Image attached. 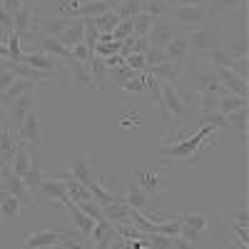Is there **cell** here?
<instances>
[{
    "label": "cell",
    "mask_w": 249,
    "mask_h": 249,
    "mask_svg": "<svg viewBox=\"0 0 249 249\" xmlns=\"http://www.w3.org/2000/svg\"><path fill=\"white\" fill-rule=\"evenodd\" d=\"M214 127H202L197 132H184L182 127H177V132L164 135L162 144H160V160L164 164H179V167H195V164L202 160L204 152H210L212 147H217L214 137Z\"/></svg>",
    "instance_id": "1"
},
{
    "label": "cell",
    "mask_w": 249,
    "mask_h": 249,
    "mask_svg": "<svg viewBox=\"0 0 249 249\" xmlns=\"http://www.w3.org/2000/svg\"><path fill=\"white\" fill-rule=\"evenodd\" d=\"M160 110L167 122H182L190 112V97H187L172 82H160Z\"/></svg>",
    "instance_id": "2"
},
{
    "label": "cell",
    "mask_w": 249,
    "mask_h": 249,
    "mask_svg": "<svg viewBox=\"0 0 249 249\" xmlns=\"http://www.w3.org/2000/svg\"><path fill=\"white\" fill-rule=\"evenodd\" d=\"M184 37H187V43H190V50H195L197 55H204V53H210V50H214V48H219V45H222V40H219V30H217V25H214L212 15L207 18L199 28L187 30V33H184Z\"/></svg>",
    "instance_id": "3"
},
{
    "label": "cell",
    "mask_w": 249,
    "mask_h": 249,
    "mask_svg": "<svg viewBox=\"0 0 249 249\" xmlns=\"http://www.w3.org/2000/svg\"><path fill=\"white\" fill-rule=\"evenodd\" d=\"M212 13L207 10V5H177L172 13H170V20L179 28V30H192V28H199L207 18Z\"/></svg>",
    "instance_id": "4"
},
{
    "label": "cell",
    "mask_w": 249,
    "mask_h": 249,
    "mask_svg": "<svg viewBox=\"0 0 249 249\" xmlns=\"http://www.w3.org/2000/svg\"><path fill=\"white\" fill-rule=\"evenodd\" d=\"M15 132H18V140L23 144H28V147H33V150H40V144H43V122H40L37 107L30 110L23 117V122L15 127Z\"/></svg>",
    "instance_id": "5"
},
{
    "label": "cell",
    "mask_w": 249,
    "mask_h": 249,
    "mask_svg": "<svg viewBox=\"0 0 249 249\" xmlns=\"http://www.w3.org/2000/svg\"><path fill=\"white\" fill-rule=\"evenodd\" d=\"M0 190H5L8 195H13L15 199H20V204L23 207H33V192L28 190V184L23 182V177H18L10 167L3 170V175H0Z\"/></svg>",
    "instance_id": "6"
},
{
    "label": "cell",
    "mask_w": 249,
    "mask_h": 249,
    "mask_svg": "<svg viewBox=\"0 0 249 249\" xmlns=\"http://www.w3.org/2000/svg\"><path fill=\"white\" fill-rule=\"evenodd\" d=\"M35 0H23L20 8L13 13V33L18 37H35Z\"/></svg>",
    "instance_id": "7"
},
{
    "label": "cell",
    "mask_w": 249,
    "mask_h": 249,
    "mask_svg": "<svg viewBox=\"0 0 249 249\" xmlns=\"http://www.w3.org/2000/svg\"><path fill=\"white\" fill-rule=\"evenodd\" d=\"M75 237V232L70 230H45V232H35V234H28L25 237V249H48V247H60L65 239Z\"/></svg>",
    "instance_id": "8"
},
{
    "label": "cell",
    "mask_w": 249,
    "mask_h": 249,
    "mask_svg": "<svg viewBox=\"0 0 249 249\" xmlns=\"http://www.w3.org/2000/svg\"><path fill=\"white\" fill-rule=\"evenodd\" d=\"M37 107V100H35V90H28L23 92L20 97H15L10 105L5 107V115H8V124H13V127H18L20 122H23V117Z\"/></svg>",
    "instance_id": "9"
},
{
    "label": "cell",
    "mask_w": 249,
    "mask_h": 249,
    "mask_svg": "<svg viewBox=\"0 0 249 249\" xmlns=\"http://www.w3.org/2000/svg\"><path fill=\"white\" fill-rule=\"evenodd\" d=\"M212 72L217 75V80L222 82L224 92H232V95H239V97H247L249 95V85H247V77H239L237 72H232L230 68H222V65H210Z\"/></svg>",
    "instance_id": "10"
},
{
    "label": "cell",
    "mask_w": 249,
    "mask_h": 249,
    "mask_svg": "<svg viewBox=\"0 0 249 249\" xmlns=\"http://www.w3.org/2000/svg\"><path fill=\"white\" fill-rule=\"evenodd\" d=\"M179 33H184V30H179L167 15H162V18H157L155 28L147 33V43L155 45V48H164V45H167L170 40H172L175 35H179Z\"/></svg>",
    "instance_id": "11"
},
{
    "label": "cell",
    "mask_w": 249,
    "mask_h": 249,
    "mask_svg": "<svg viewBox=\"0 0 249 249\" xmlns=\"http://www.w3.org/2000/svg\"><path fill=\"white\" fill-rule=\"evenodd\" d=\"M179 222H182V227H179V237L182 239H187L190 244H197L199 242V237H202V232L207 230V217L204 214H179Z\"/></svg>",
    "instance_id": "12"
},
{
    "label": "cell",
    "mask_w": 249,
    "mask_h": 249,
    "mask_svg": "<svg viewBox=\"0 0 249 249\" xmlns=\"http://www.w3.org/2000/svg\"><path fill=\"white\" fill-rule=\"evenodd\" d=\"M18 62H23V65H30L33 70H40V72H57L62 68V62L43 50H37V53H23L20 55Z\"/></svg>",
    "instance_id": "13"
},
{
    "label": "cell",
    "mask_w": 249,
    "mask_h": 249,
    "mask_svg": "<svg viewBox=\"0 0 249 249\" xmlns=\"http://www.w3.org/2000/svg\"><path fill=\"white\" fill-rule=\"evenodd\" d=\"M20 144L18 140V132L13 124H0V162H3V167H10V162H13V152L15 147Z\"/></svg>",
    "instance_id": "14"
},
{
    "label": "cell",
    "mask_w": 249,
    "mask_h": 249,
    "mask_svg": "<svg viewBox=\"0 0 249 249\" xmlns=\"http://www.w3.org/2000/svg\"><path fill=\"white\" fill-rule=\"evenodd\" d=\"M37 43H40V50L43 53H48V55H53V57H57L62 65H72V50L70 48H65L60 43V40H55V37H48V35H40L37 37Z\"/></svg>",
    "instance_id": "15"
},
{
    "label": "cell",
    "mask_w": 249,
    "mask_h": 249,
    "mask_svg": "<svg viewBox=\"0 0 249 249\" xmlns=\"http://www.w3.org/2000/svg\"><path fill=\"white\" fill-rule=\"evenodd\" d=\"M35 155H37V150H33V147H28V144L20 142L18 147H15V152H13L10 170H13L18 177H25L28 170H30V164H33V157H35Z\"/></svg>",
    "instance_id": "16"
},
{
    "label": "cell",
    "mask_w": 249,
    "mask_h": 249,
    "mask_svg": "<svg viewBox=\"0 0 249 249\" xmlns=\"http://www.w3.org/2000/svg\"><path fill=\"white\" fill-rule=\"evenodd\" d=\"M182 68H184V62L164 60V62H160V65L150 68L147 72H150L152 77H157L160 82H172V85H177V80H179V75H182Z\"/></svg>",
    "instance_id": "17"
},
{
    "label": "cell",
    "mask_w": 249,
    "mask_h": 249,
    "mask_svg": "<svg viewBox=\"0 0 249 249\" xmlns=\"http://www.w3.org/2000/svg\"><path fill=\"white\" fill-rule=\"evenodd\" d=\"M35 192H40L43 197H48V199H57L60 204H65L70 197H68V190H65V182L62 179H48V177H43V182L37 184V190Z\"/></svg>",
    "instance_id": "18"
},
{
    "label": "cell",
    "mask_w": 249,
    "mask_h": 249,
    "mask_svg": "<svg viewBox=\"0 0 249 249\" xmlns=\"http://www.w3.org/2000/svg\"><path fill=\"white\" fill-rule=\"evenodd\" d=\"M82 37H85V18H72V23L62 30L55 40H60L65 48H72V45H80Z\"/></svg>",
    "instance_id": "19"
},
{
    "label": "cell",
    "mask_w": 249,
    "mask_h": 249,
    "mask_svg": "<svg viewBox=\"0 0 249 249\" xmlns=\"http://www.w3.org/2000/svg\"><path fill=\"white\" fill-rule=\"evenodd\" d=\"M102 214H105V219L115 227H130V207L124 204L122 199L115 202V204H105V207H100Z\"/></svg>",
    "instance_id": "20"
},
{
    "label": "cell",
    "mask_w": 249,
    "mask_h": 249,
    "mask_svg": "<svg viewBox=\"0 0 249 249\" xmlns=\"http://www.w3.org/2000/svg\"><path fill=\"white\" fill-rule=\"evenodd\" d=\"M164 50V57L167 60H172V62H184L187 60V55H190L192 50H190V43H187V37H184V33H179V35H175L167 45L162 48Z\"/></svg>",
    "instance_id": "21"
},
{
    "label": "cell",
    "mask_w": 249,
    "mask_h": 249,
    "mask_svg": "<svg viewBox=\"0 0 249 249\" xmlns=\"http://www.w3.org/2000/svg\"><path fill=\"white\" fill-rule=\"evenodd\" d=\"M70 70H72V82H75L77 90H95L97 88V80H95V75L90 72V68L85 65V62L75 60L70 65Z\"/></svg>",
    "instance_id": "22"
},
{
    "label": "cell",
    "mask_w": 249,
    "mask_h": 249,
    "mask_svg": "<svg viewBox=\"0 0 249 249\" xmlns=\"http://www.w3.org/2000/svg\"><path fill=\"white\" fill-rule=\"evenodd\" d=\"M62 207H68V212H70V217H72L75 227L80 230V234H82V237H90V234H92V230H95V219H92V217H88V214L82 212L72 199H68Z\"/></svg>",
    "instance_id": "23"
},
{
    "label": "cell",
    "mask_w": 249,
    "mask_h": 249,
    "mask_svg": "<svg viewBox=\"0 0 249 249\" xmlns=\"http://www.w3.org/2000/svg\"><path fill=\"white\" fill-rule=\"evenodd\" d=\"M70 175H72L80 184L90 187V184H92V179H95V167H92V164H88L85 155H82V157L70 160Z\"/></svg>",
    "instance_id": "24"
},
{
    "label": "cell",
    "mask_w": 249,
    "mask_h": 249,
    "mask_svg": "<svg viewBox=\"0 0 249 249\" xmlns=\"http://www.w3.org/2000/svg\"><path fill=\"white\" fill-rule=\"evenodd\" d=\"M135 184L140 187V190H144L147 195H155L162 190V177L155 172V170H137L135 172Z\"/></svg>",
    "instance_id": "25"
},
{
    "label": "cell",
    "mask_w": 249,
    "mask_h": 249,
    "mask_svg": "<svg viewBox=\"0 0 249 249\" xmlns=\"http://www.w3.org/2000/svg\"><path fill=\"white\" fill-rule=\"evenodd\" d=\"M122 202L132 207V210H140V212H147V204H150V195L140 190L137 184H130V190L122 195Z\"/></svg>",
    "instance_id": "26"
},
{
    "label": "cell",
    "mask_w": 249,
    "mask_h": 249,
    "mask_svg": "<svg viewBox=\"0 0 249 249\" xmlns=\"http://www.w3.org/2000/svg\"><path fill=\"white\" fill-rule=\"evenodd\" d=\"M197 92H214V95H224L222 82L217 80V75L212 72V68H202L199 70V88Z\"/></svg>",
    "instance_id": "27"
},
{
    "label": "cell",
    "mask_w": 249,
    "mask_h": 249,
    "mask_svg": "<svg viewBox=\"0 0 249 249\" xmlns=\"http://www.w3.org/2000/svg\"><path fill=\"white\" fill-rule=\"evenodd\" d=\"M130 23H132V35H135V37H147V33H150V30L155 28V23H157V18L150 15V13H137V15L130 18Z\"/></svg>",
    "instance_id": "28"
},
{
    "label": "cell",
    "mask_w": 249,
    "mask_h": 249,
    "mask_svg": "<svg viewBox=\"0 0 249 249\" xmlns=\"http://www.w3.org/2000/svg\"><path fill=\"white\" fill-rule=\"evenodd\" d=\"M90 20H92V25L97 28L100 35L112 33V30L120 25V15H117L115 10H107V13H102V15H97V18H90Z\"/></svg>",
    "instance_id": "29"
},
{
    "label": "cell",
    "mask_w": 249,
    "mask_h": 249,
    "mask_svg": "<svg viewBox=\"0 0 249 249\" xmlns=\"http://www.w3.org/2000/svg\"><path fill=\"white\" fill-rule=\"evenodd\" d=\"M242 107H247V97H239V95H232V92H224L219 97V105H217V110L222 115H232Z\"/></svg>",
    "instance_id": "30"
},
{
    "label": "cell",
    "mask_w": 249,
    "mask_h": 249,
    "mask_svg": "<svg viewBox=\"0 0 249 249\" xmlns=\"http://www.w3.org/2000/svg\"><path fill=\"white\" fill-rule=\"evenodd\" d=\"M227 124L242 135V142H247V124H249V107H242L232 115H227Z\"/></svg>",
    "instance_id": "31"
},
{
    "label": "cell",
    "mask_w": 249,
    "mask_h": 249,
    "mask_svg": "<svg viewBox=\"0 0 249 249\" xmlns=\"http://www.w3.org/2000/svg\"><path fill=\"white\" fill-rule=\"evenodd\" d=\"M65 182V190H68V197L72 199V202H90L92 199V195H90V190L85 184H80L75 177H70V179H62Z\"/></svg>",
    "instance_id": "32"
},
{
    "label": "cell",
    "mask_w": 249,
    "mask_h": 249,
    "mask_svg": "<svg viewBox=\"0 0 249 249\" xmlns=\"http://www.w3.org/2000/svg\"><path fill=\"white\" fill-rule=\"evenodd\" d=\"M20 212H23V204H20V199H15L13 195H5L3 204H0V214H3L5 219H18Z\"/></svg>",
    "instance_id": "33"
},
{
    "label": "cell",
    "mask_w": 249,
    "mask_h": 249,
    "mask_svg": "<svg viewBox=\"0 0 249 249\" xmlns=\"http://www.w3.org/2000/svg\"><path fill=\"white\" fill-rule=\"evenodd\" d=\"M23 182L28 184V190H30V192H35V190H37V184L43 182V170H40V160H37V155L33 157V164H30L28 175L23 177Z\"/></svg>",
    "instance_id": "34"
},
{
    "label": "cell",
    "mask_w": 249,
    "mask_h": 249,
    "mask_svg": "<svg viewBox=\"0 0 249 249\" xmlns=\"http://www.w3.org/2000/svg\"><path fill=\"white\" fill-rule=\"evenodd\" d=\"M242 5H247V0H210V3H207V10H210L212 15H217V13L234 10V8H242Z\"/></svg>",
    "instance_id": "35"
},
{
    "label": "cell",
    "mask_w": 249,
    "mask_h": 249,
    "mask_svg": "<svg viewBox=\"0 0 249 249\" xmlns=\"http://www.w3.org/2000/svg\"><path fill=\"white\" fill-rule=\"evenodd\" d=\"M219 97L222 95H214V92H199V110H202V115L214 112L217 105H219Z\"/></svg>",
    "instance_id": "36"
},
{
    "label": "cell",
    "mask_w": 249,
    "mask_h": 249,
    "mask_svg": "<svg viewBox=\"0 0 249 249\" xmlns=\"http://www.w3.org/2000/svg\"><path fill=\"white\" fill-rule=\"evenodd\" d=\"M199 124H207V127H214V130L230 127V124H227V115H222L219 110H214V112H210V115H202Z\"/></svg>",
    "instance_id": "37"
},
{
    "label": "cell",
    "mask_w": 249,
    "mask_h": 249,
    "mask_svg": "<svg viewBox=\"0 0 249 249\" xmlns=\"http://www.w3.org/2000/svg\"><path fill=\"white\" fill-rule=\"evenodd\" d=\"M164 60H167V57H164V50L162 48L150 45L147 50H144V65H147V70L155 68V65H160V62H164Z\"/></svg>",
    "instance_id": "38"
},
{
    "label": "cell",
    "mask_w": 249,
    "mask_h": 249,
    "mask_svg": "<svg viewBox=\"0 0 249 249\" xmlns=\"http://www.w3.org/2000/svg\"><path fill=\"white\" fill-rule=\"evenodd\" d=\"M70 50H72V60H77V62H85V65H88V62L92 60V55H95V53H92L88 45H82V43H80V45H72Z\"/></svg>",
    "instance_id": "39"
},
{
    "label": "cell",
    "mask_w": 249,
    "mask_h": 249,
    "mask_svg": "<svg viewBox=\"0 0 249 249\" xmlns=\"http://www.w3.org/2000/svg\"><path fill=\"white\" fill-rule=\"evenodd\" d=\"M8 53H10V60H20V55H23V50H20V37L8 30Z\"/></svg>",
    "instance_id": "40"
},
{
    "label": "cell",
    "mask_w": 249,
    "mask_h": 249,
    "mask_svg": "<svg viewBox=\"0 0 249 249\" xmlns=\"http://www.w3.org/2000/svg\"><path fill=\"white\" fill-rule=\"evenodd\" d=\"M130 35H132V23H130V20H120V25L112 30V37L122 43V40H127Z\"/></svg>",
    "instance_id": "41"
},
{
    "label": "cell",
    "mask_w": 249,
    "mask_h": 249,
    "mask_svg": "<svg viewBox=\"0 0 249 249\" xmlns=\"http://www.w3.org/2000/svg\"><path fill=\"white\" fill-rule=\"evenodd\" d=\"M224 50L230 53V57H232V60H239V57H247V50H249V48H247V40L242 37L237 45H224Z\"/></svg>",
    "instance_id": "42"
},
{
    "label": "cell",
    "mask_w": 249,
    "mask_h": 249,
    "mask_svg": "<svg viewBox=\"0 0 249 249\" xmlns=\"http://www.w3.org/2000/svg\"><path fill=\"white\" fill-rule=\"evenodd\" d=\"M230 70H232V72H237L239 77H247V75H249V60H247V57H239V60H234Z\"/></svg>",
    "instance_id": "43"
},
{
    "label": "cell",
    "mask_w": 249,
    "mask_h": 249,
    "mask_svg": "<svg viewBox=\"0 0 249 249\" xmlns=\"http://www.w3.org/2000/svg\"><path fill=\"white\" fill-rule=\"evenodd\" d=\"M18 77L10 72V70H5V72H0V92H5L10 85H13V82H15Z\"/></svg>",
    "instance_id": "44"
},
{
    "label": "cell",
    "mask_w": 249,
    "mask_h": 249,
    "mask_svg": "<svg viewBox=\"0 0 249 249\" xmlns=\"http://www.w3.org/2000/svg\"><path fill=\"white\" fill-rule=\"evenodd\" d=\"M232 224H237V227H247V224H249V214H247L244 207H242V210H237V212L232 214Z\"/></svg>",
    "instance_id": "45"
},
{
    "label": "cell",
    "mask_w": 249,
    "mask_h": 249,
    "mask_svg": "<svg viewBox=\"0 0 249 249\" xmlns=\"http://www.w3.org/2000/svg\"><path fill=\"white\" fill-rule=\"evenodd\" d=\"M137 122H140L137 115H132V117H122V127H137Z\"/></svg>",
    "instance_id": "46"
},
{
    "label": "cell",
    "mask_w": 249,
    "mask_h": 249,
    "mask_svg": "<svg viewBox=\"0 0 249 249\" xmlns=\"http://www.w3.org/2000/svg\"><path fill=\"white\" fill-rule=\"evenodd\" d=\"M0 60H10V53H8V45L0 43Z\"/></svg>",
    "instance_id": "47"
},
{
    "label": "cell",
    "mask_w": 249,
    "mask_h": 249,
    "mask_svg": "<svg viewBox=\"0 0 249 249\" xmlns=\"http://www.w3.org/2000/svg\"><path fill=\"white\" fill-rule=\"evenodd\" d=\"M5 195H8L5 190H0V204H3V199H5Z\"/></svg>",
    "instance_id": "48"
},
{
    "label": "cell",
    "mask_w": 249,
    "mask_h": 249,
    "mask_svg": "<svg viewBox=\"0 0 249 249\" xmlns=\"http://www.w3.org/2000/svg\"><path fill=\"white\" fill-rule=\"evenodd\" d=\"M102 3H107V5H112V8H115V0H102Z\"/></svg>",
    "instance_id": "49"
},
{
    "label": "cell",
    "mask_w": 249,
    "mask_h": 249,
    "mask_svg": "<svg viewBox=\"0 0 249 249\" xmlns=\"http://www.w3.org/2000/svg\"><path fill=\"white\" fill-rule=\"evenodd\" d=\"M90 249H102V247H100V244H92V247H90Z\"/></svg>",
    "instance_id": "50"
},
{
    "label": "cell",
    "mask_w": 249,
    "mask_h": 249,
    "mask_svg": "<svg viewBox=\"0 0 249 249\" xmlns=\"http://www.w3.org/2000/svg\"><path fill=\"white\" fill-rule=\"evenodd\" d=\"M3 170H5V167H3V162H0V175H3Z\"/></svg>",
    "instance_id": "51"
},
{
    "label": "cell",
    "mask_w": 249,
    "mask_h": 249,
    "mask_svg": "<svg viewBox=\"0 0 249 249\" xmlns=\"http://www.w3.org/2000/svg\"><path fill=\"white\" fill-rule=\"evenodd\" d=\"M3 3H5V0H0V8H3Z\"/></svg>",
    "instance_id": "52"
},
{
    "label": "cell",
    "mask_w": 249,
    "mask_h": 249,
    "mask_svg": "<svg viewBox=\"0 0 249 249\" xmlns=\"http://www.w3.org/2000/svg\"><path fill=\"white\" fill-rule=\"evenodd\" d=\"M23 249H25V247H23Z\"/></svg>",
    "instance_id": "53"
}]
</instances>
